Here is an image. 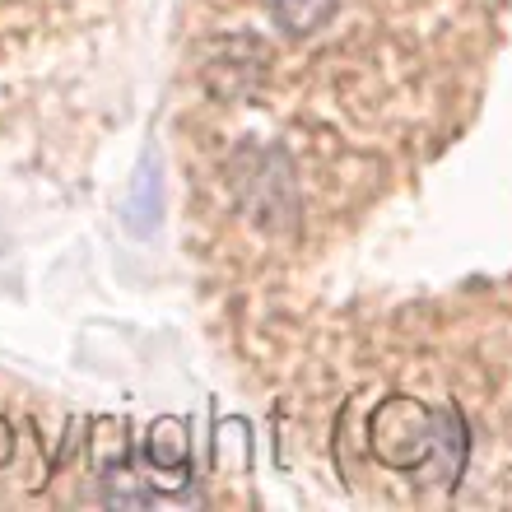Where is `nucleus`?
Masks as SVG:
<instances>
[{
  "mask_svg": "<svg viewBox=\"0 0 512 512\" xmlns=\"http://www.w3.org/2000/svg\"><path fill=\"white\" fill-rule=\"evenodd\" d=\"M266 5L275 14V24L289 33H312L336 14V0H266Z\"/></svg>",
  "mask_w": 512,
  "mask_h": 512,
  "instance_id": "obj_1",
  "label": "nucleus"
}]
</instances>
